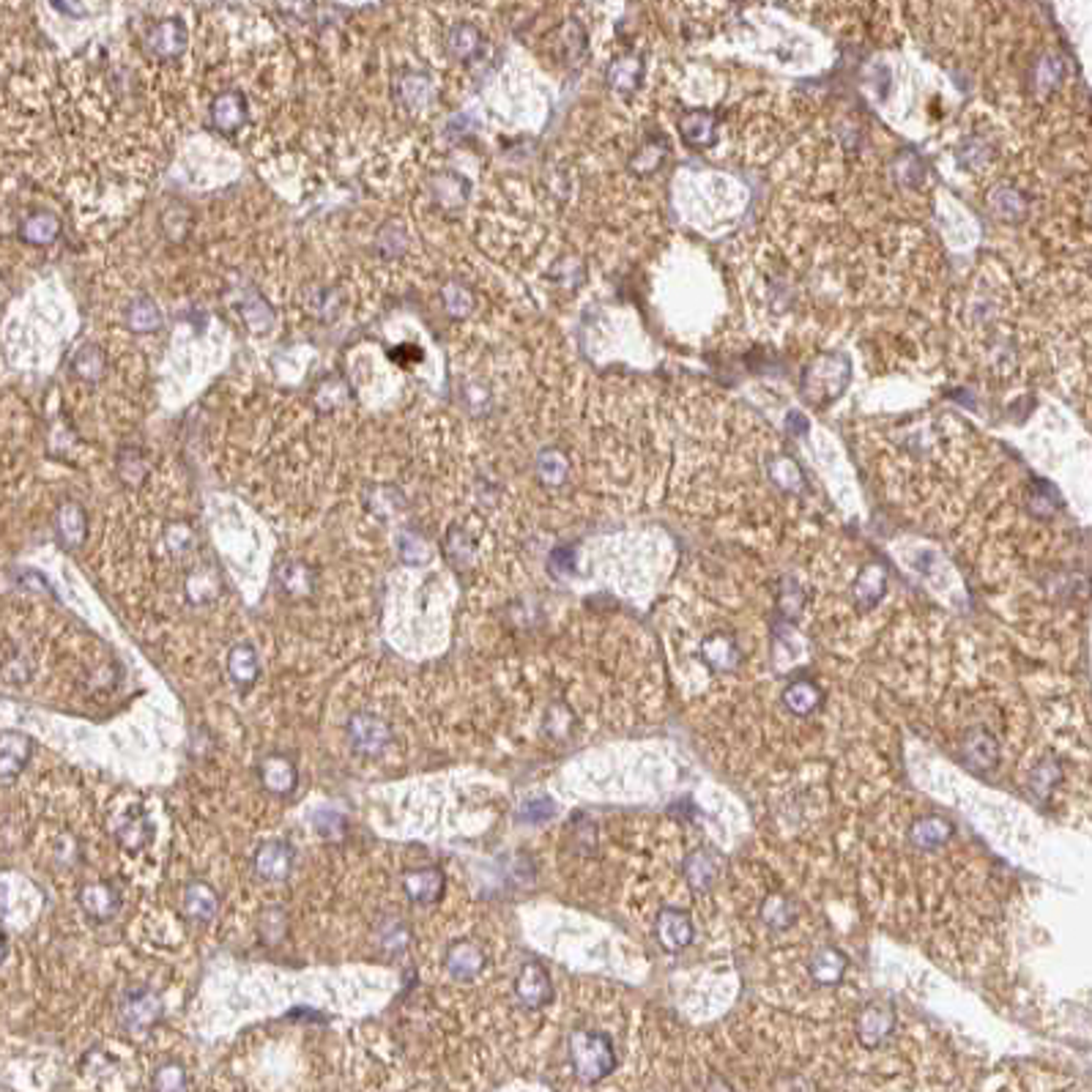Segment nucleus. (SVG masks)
I'll list each match as a JSON object with an SVG mask.
<instances>
[{
	"label": "nucleus",
	"instance_id": "obj_1",
	"mask_svg": "<svg viewBox=\"0 0 1092 1092\" xmlns=\"http://www.w3.org/2000/svg\"><path fill=\"white\" fill-rule=\"evenodd\" d=\"M567 1052H569V1062H572L575 1076L581 1081H587V1084L603 1081L606 1076H610L613 1065H616V1052H613V1043H610V1038H608L606 1032H569Z\"/></svg>",
	"mask_w": 1092,
	"mask_h": 1092
},
{
	"label": "nucleus",
	"instance_id": "obj_2",
	"mask_svg": "<svg viewBox=\"0 0 1092 1092\" xmlns=\"http://www.w3.org/2000/svg\"><path fill=\"white\" fill-rule=\"evenodd\" d=\"M162 996L148 986H132L121 994L118 1018L129 1032H148L162 1021Z\"/></svg>",
	"mask_w": 1092,
	"mask_h": 1092
},
{
	"label": "nucleus",
	"instance_id": "obj_3",
	"mask_svg": "<svg viewBox=\"0 0 1092 1092\" xmlns=\"http://www.w3.org/2000/svg\"><path fill=\"white\" fill-rule=\"evenodd\" d=\"M345 734L351 748L362 756H381L395 739L389 720L375 712H353L345 723Z\"/></svg>",
	"mask_w": 1092,
	"mask_h": 1092
},
{
	"label": "nucleus",
	"instance_id": "obj_4",
	"mask_svg": "<svg viewBox=\"0 0 1092 1092\" xmlns=\"http://www.w3.org/2000/svg\"><path fill=\"white\" fill-rule=\"evenodd\" d=\"M403 890L408 895L411 904L417 907H430V904H439L444 898L446 890V876L444 870L436 868V866H422V868H411L403 873Z\"/></svg>",
	"mask_w": 1092,
	"mask_h": 1092
},
{
	"label": "nucleus",
	"instance_id": "obj_5",
	"mask_svg": "<svg viewBox=\"0 0 1092 1092\" xmlns=\"http://www.w3.org/2000/svg\"><path fill=\"white\" fill-rule=\"evenodd\" d=\"M515 996H518V1002L524 1005V1008H528V1011H540V1008H546L547 1002H550V996H553V986H550V974H547L546 967H540V964H524L521 967V972H518V977H515Z\"/></svg>",
	"mask_w": 1092,
	"mask_h": 1092
},
{
	"label": "nucleus",
	"instance_id": "obj_6",
	"mask_svg": "<svg viewBox=\"0 0 1092 1092\" xmlns=\"http://www.w3.org/2000/svg\"><path fill=\"white\" fill-rule=\"evenodd\" d=\"M255 876L264 882H285L293 870V849L288 841H266L252 860Z\"/></svg>",
	"mask_w": 1092,
	"mask_h": 1092
},
{
	"label": "nucleus",
	"instance_id": "obj_7",
	"mask_svg": "<svg viewBox=\"0 0 1092 1092\" xmlns=\"http://www.w3.org/2000/svg\"><path fill=\"white\" fill-rule=\"evenodd\" d=\"M961 761L974 772H992L999 764V745L986 728H970L961 742Z\"/></svg>",
	"mask_w": 1092,
	"mask_h": 1092
},
{
	"label": "nucleus",
	"instance_id": "obj_8",
	"mask_svg": "<svg viewBox=\"0 0 1092 1092\" xmlns=\"http://www.w3.org/2000/svg\"><path fill=\"white\" fill-rule=\"evenodd\" d=\"M33 756V739L22 731H3L0 734V781L20 778Z\"/></svg>",
	"mask_w": 1092,
	"mask_h": 1092
},
{
	"label": "nucleus",
	"instance_id": "obj_9",
	"mask_svg": "<svg viewBox=\"0 0 1092 1092\" xmlns=\"http://www.w3.org/2000/svg\"><path fill=\"white\" fill-rule=\"evenodd\" d=\"M485 964H487L485 951H482L477 942H468V939L455 942L444 955V967L446 972H449V977H455V980H460V983H468V980L480 977L482 970H485Z\"/></svg>",
	"mask_w": 1092,
	"mask_h": 1092
},
{
	"label": "nucleus",
	"instance_id": "obj_10",
	"mask_svg": "<svg viewBox=\"0 0 1092 1092\" xmlns=\"http://www.w3.org/2000/svg\"><path fill=\"white\" fill-rule=\"evenodd\" d=\"M895 1030V1013L888 1005H866L857 1016V1038L866 1049L882 1046Z\"/></svg>",
	"mask_w": 1092,
	"mask_h": 1092
},
{
	"label": "nucleus",
	"instance_id": "obj_11",
	"mask_svg": "<svg viewBox=\"0 0 1092 1092\" xmlns=\"http://www.w3.org/2000/svg\"><path fill=\"white\" fill-rule=\"evenodd\" d=\"M261 775V783L268 794H277V797H288L290 791L296 789V781H299V772L296 764L285 756V753H271L266 756L258 767Z\"/></svg>",
	"mask_w": 1092,
	"mask_h": 1092
},
{
	"label": "nucleus",
	"instance_id": "obj_12",
	"mask_svg": "<svg viewBox=\"0 0 1092 1092\" xmlns=\"http://www.w3.org/2000/svg\"><path fill=\"white\" fill-rule=\"evenodd\" d=\"M80 907L91 920H113L121 910V895L107 882H88L80 890Z\"/></svg>",
	"mask_w": 1092,
	"mask_h": 1092
},
{
	"label": "nucleus",
	"instance_id": "obj_13",
	"mask_svg": "<svg viewBox=\"0 0 1092 1092\" xmlns=\"http://www.w3.org/2000/svg\"><path fill=\"white\" fill-rule=\"evenodd\" d=\"M183 914L195 923H211L220 914V892L214 890L208 882H189L183 888L182 898Z\"/></svg>",
	"mask_w": 1092,
	"mask_h": 1092
},
{
	"label": "nucleus",
	"instance_id": "obj_14",
	"mask_svg": "<svg viewBox=\"0 0 1092 1092\" xmlns=\"http://www.w3.org/2000/svg\"><path fill=\"white\" fill-rule=\"evenodd\" d=\"M657 939L668 953L682 951L693 942V923L685 911L663 910L657 914Z\"/></svg>",
	"mask_w": 1092,
	"mask_h": 1092
},
{
	"label": "nucleus",
	"instance_id": "obj_15",
	"mask_svg": "<svg viewBox=\"0 0 1092 1092\" xmlns=\"http://www.w3.org/2000/svg\"><path fill=\"white\" fill-rule=\"evenodd\" d=\"M953 824L942 816H926V819H917L910 829V841L914 849L920 851H933L939 846H945L951 841Z\"/></svg>",
	"mask_w": 1092,
	"mask_h": 1092
},
{
	"label": "nucleus",
	"instance_id": "obj_16",
	"mask_svg": "<svg viewBox=\"0 0 1092 1092\" xmlns=\"http://www.w3.org/2000/svg\"><path fill=\"white\" fill-rule=\"evenodd\" d=\"M227 676H230V682L239 685V688L255 685V679L261 676L258 652L249 647V644H239V647L230 649V654H227Z\"/></svg>",
	"mask_w": 1092,
	"mask_h": 1092
},
{
	"label": "nucleus",
	"instance_id": "obj_17",
	"mask_svg": "<svg viewBox=\"0 0 1092 1092\" xmlns=\"http://www.w3.org/2000/svg\"><path fill=\"white\" fill-rule=\"evenodd\" d=\"M810 977L819 986H835L846 972V955L838 948H819L810 955Z\"/></svg>",
	"mask_w": 1092,
	"mask_h": 1092
},
{
	"label": "nucleus",
	"instance_id": "obj_18",
	"mask_svg": "<svg viewBox=\"0 0 1092 1092\" xmlns=\"http://www.w3.org/2000/svg\"><path fill=\"white\" fill-rule=\"evenodd\" d=\"M717 873H720V863H717L715 851L698 849L685 860V876L696 890H709L715 885Z\"/></svg>",
	"mask_w": 1092,
	"mask_h": 1092
},
{
	"label": "nucleus",
	"instance_id": "obj_19",
	"mask_svg": "<svg viewBox=\"0 0 1092 1092\" xmlns=\"http://www.w3.org/2000/svg\"><path fill=\"white\" fill-rule=\"evenodd\" d=\"M822 701H824V693L810 679H800V682H794V685L783 690V704H786L789 712L800 715V717H805L813 709H819Z\"/></svg>",
	"mask_w": 1092,
	"mask_h": 1092
},
{
	"label": "nucleus",
	"instance_id": "obj_20",
	"mask_svg": "<svg viewBox=\"0 0 1092 1092\" xmlns=\"http://www.w3.org/2000/svg\"><path fill=\"white\" fill-rule=\"evenodd\" d=\"M378 942L386 953L392 955H400L411 948V929L405 926L400 917H386L384 923L378 926Z\"/></svg>",
	"mask_w": 1092,
	"mask_h": 1092
},
{
	"label": "nucleus",
	"instance_id": "obj_21",
	"mask_svg": "<svg viewBox=\"0 0 1092 1092\" xmlns=\"http://www.w3.org/2000/svg\"><path fill=\"white\" fill-rule=\"evenodd\" d=\"M258 933H261V942L274 948L280 945L285 936H288V914L280 907H268L261 911V920H258Z\"/></svg>",
	"mask_w": 1092,
	"mask_h": 1092
},
{
	"label": "nucleus",
	"instance_id": "obj_22",
	"mask_svg": "<svg viewBox=\"0 0 1092 1092\" xmlns=\"http://www.w3.org/2000/svg\"><path fill=\"white\" fill-rule=\"evenodd\" d=\"M151 832H154V829H151V824H148L145 816H132V819H126L123 827L118 829V844H121L126 851H140L151 844Z\"/></svg>",
	"mask_w": 1092,
	"mask_h": 1092
},
{
	"label": "nucleus",
	"instance_id": "obj_23",
	"mask_svg": "<svg viewBox=\"0 0 1092 1092\" xmlns=\"http://www.w3.org/2000/svg\"><path fill=\"white\" fill-rule=\"evenodd\" d=\"M761 917H764V923H767L769 929H789L791 923L797 920V907H794V901L783 898V895H772L761 907Z\"/></svg>",
	"mask_w": 1092,
	"mask_h": 1092
},
{
	"label": "nucleus",
	"instance_id": "obj_24",
	"mask_svg": "<svg viewBox=\"0 0 1092 1092\" xmlns=\"http://www.w3.org/2000/svg\"><path fill=\"white\" fill-rule=\"evenodd\" d=\"M312 827H315V832H318V838H324V841H329V844H340V841L345 838V829H348V824H345V816L340 813V810L324 808V810H315V813H312Z\"/></svg>",
	"mask_w": 1092,
	"mask_h": 1092
},
{
	"label": "nucleus",
	"instance_id": "obj_25",
	"mask_svg": "<svg viewBox=\"0 0 1092 1092\" xmlns=\"http://www.w3.org/2000/svg\"><path fill=\"white\" fill-rule=\"evenodd\" d=\"M154 1090L157 1092H189V1076L179 1062H164L154 1073Z\"/></svg>",
	"mask_w": 1092,
	"mask_h": 1092
},
{
	"label": "nucleus",
	"instance_id": "obj_26",
	"mask_svg": "<svg viewBox=\"0 0 1092 1092\" xmlns=\"http://www.w3.org/2000/svg\"><path fill=\"white\" fill-rule=\"evenodd\" d=\"M1060 778H1062V767H1060V761L1057 759H1043L1038 767L1032 769L1030 775V786L1032 791L1038 794V797H1046L1049 791L1060 783Z\"/></svg>",
	"mask_w": 1092,
	"mask_h": 1092
},
{
	"label": "nucleus",
	"instance_id": "obj_27",
	"mask_svg": "<svg viewBox=\"0 0 1092 1092\" xmlns=\"http://www.w3.org/2000/svg\"><path fill=\"white\" fill-rule=\"evenodd\" d=\"M58 534H61L66 547L80 546L82 537H85V521H82L80 509H75V506L63 509L61 518H58Z\"/></svg>",
	"mask_w": 1092,
	"mask_h": 1092
},
{
	"label": "nucleus",
	"instance_id": "obj_28",
	"mask_svg": "<svg viewBox=\"0 0 1092 1092\" xmlns=\"http://www.w3.org/2000/svg\"><path fill=\"white\" fill-rule=\"evenodd\" d=\"M280 587L288 591V594H293V597H302V594H307L310 589H312V578H310V569L304 565H285L283 569H280Z\"/></svg>",
	"mask_w": 1092,
	"mask_h": 1092
},
{
	"label": "nucleus",
	"instance_id": "obj_29",
	"mask_svg": "<svg viewBox=\"0 0 1092 1092\" xmlns=\"http://www.w3.org/2000/svg\"><path fill=\"white\" fill-rule=\"evenodd\" d=\"M553 813V803L547 797H531L526 805L521 808V819L524 822H546Z\"/></svg>",
	"mask_w": 1092,
	"mask_h": 1092
},
{
	"label": "nucleus",
	"instance_id": "obj_30",
	"mask_svg": "<svg viewBox=\"0 0 1092 1092\" xmlns=\"http://www.w3.org/2000/svg\"><path fill=\"white\" fill-rule=\"evenodd\" d=\"M400 550H403V559L408 562V565H425L427 559H430V550H427V546L417 543V540H405L403 546H400Z\"/></svg>",
	"mask_w": 1092,
	"mask_h": 1092
},
{
	"label": "nucleus",
	"instance_id": "obj_31",
	"mask_svg": "<svg viewBox=\"0 0 1092 1092\" xmlns=\"http://www.w3.org/2000/svg\"><path fill=\"white\" fill-rule=\"evenodd\" d=\"M6 955H9V939H6V933L0 931V964L6 961Z\"/></svg>",
	"mask_w": 1092,
	"mask_h": 1092
},
{
	"label": "nucleus",
	"instance_id": "obj_32",
	"mask_svg": "<svg viewBox=\"0 0 1092 1092\" xmlns=\"http://www.w3.org/2000/svg\"><path fill=\"white\" fill-rule=\"evenodd\" d=\"M6 898H9V890H6V885L0 882V911H6Z\"/></svg>",
	"mask_w": 1092,
	"mask_h": 1092
},
{
	"label": "nucleus",
	"instance_id": "obj_33",
	"mask_svg": "<svg viewBox=\"0 0 1092 1092\" xmlns=\"http://www.w3.org/2000/svg\"><path fill=\"white\" fill-rule=\"evenodd\" d=\"M709 1092H731L726 1087V1081H712V1087H709Z\"/></svg>",
	"mask_w": 1092,
	"mask_h": 1092
}]
</instances>
